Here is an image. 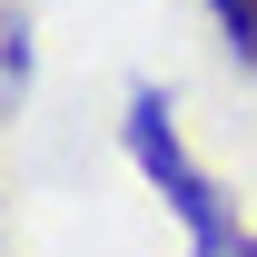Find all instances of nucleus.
<instances>
[{
	"instance_id": "20e7f679",
	"label": "nucleus",
	"mask_w": 257,
	"mask_h": 257,
	"mask_svg": "<svg viewBox=\"0 0 257 257\" xmlns=\"http://www.w3.org/2000/svg\"><path fill=\"white\" fill-rule=\"evenodd\" d=\"M237 257H257V237H237Z\"/></svg>"
},
{
	"instance_id": "f257e3e1",
	"label": "nucleus",
	"mask_w": 257,
	"mask_h": 257,
	"mask_svg": "<svg viewBox=\"0 0 257 257\" xmlns=\"http://www.w3.org/2000/svg\"><path fill=\"white\" fill-rule=\"evenodd\" d=\"M119 139H128V159H139V178L178 208V227H188V257H237V237L247 227L227 218V198H218V178L178 149V128H168V99L159 89H128V119H119Z\"/></svg>"
},
{
	"instance_id": "7ed1b4c3",
	"label": "nucleus",
	"mask_w": 257,
	"mask_h": 257,
	"mask_svg": "<svg viewBox=\"0 0 257 257\" xmlns=\"http://www.w3.org/2000/svg\"><path fill=\"white\" fill-rule=\"evenodd\" d=\"M237 60H247V79H257V30H247V40H237Z\"/></svg>"
},
{
	"instance_id": "f03ea898",
	"label": "nucleus",
	"mask_w": 257,
	"mask_h": 257,
	"mask_svg": "<svg viewBox=\"0 0 257 257\" xmlns=\"http://www.w3.org/2000/svg\"><path fill=\"white\" fill-rule=\"evenodd\" d=\"M208 10L227 20V40H247V30H257V0H208Z\"/></svg>"
}]
</instances>
